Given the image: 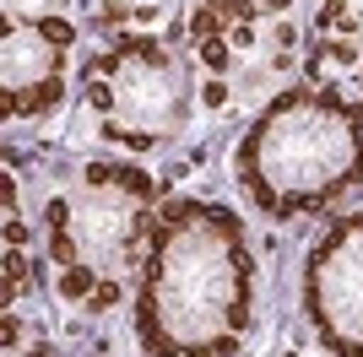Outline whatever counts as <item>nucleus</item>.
<instances>
[{
    "label": "nucleus",
    "instance_id": "1",
    "mask_svg": "<svg viewBox=\"0 0 363 357\" xmlns=\"http://www.w3.org/2000/svg\"><path fill=\"white\" fill-rule=\"evenodd\" d=\"M255 309V260L244 222L212 200L157 217L136 282V336L152 357H233Z\"/></svg>",
    "mask_w": 363,
    "mask_h": 357
},
{
    "label": "nucleus",
    "instance_id": "2",
    "mask_svg": "<svg viewBox=\"0 0 363 357\" xmlns=\"http://www.w3.org/2000/svg\"><path fill=\"white\" fill-rule=\"evenodd\" d=\"M244 195L266 217H315L363 178V108L331 87H293L260 108L233 152Z\"/></svg>",
    "mask_w": 363,
    "mask_h": 357
},
{
    "label": "nucleus",
    "instance_id": "3",
    "mask_svg": "<svg viewBox=\"0 0 363 357\" xmlns=\"http://www.w3.org/2000/svg\"><path fill=\"white\" fill-rule=\"evenodd\" d=\"M157 200H163V184L130 163H87L49 200L44 238L65 303L108 314L120 309L125 293H136L152 233H157L152 222Z\"/></svg>",
    "mask_w": 363,
    "mask_h": 357
},
{
    "label": "nucleus",
    "instance_id": "4",
    "mask_svg": "<svg viewBox=\"0 0 363 357\" xmlns=\"http://www.w3.org/2000/svg\"><path fill=\"white\" fill-rule=\"evenodd\" d=\"M87 103L108 141L152 152L174 141L196 114V71L179 49L157 38H120L87 76Z\"/></svg>",
    "mask_w": 363,
    "mask_h": 357
},
{
    "label": "nucleus",
    "instance_id": "5",
    "mask_svg": "<svg viewBox=\"0 0 363 357\" xmlns=\"http://www.w3.org/2000/svg\"><path fill=\"white\" fill-rule=\"evenodd\" d=\"M309 325L336 357H363V211L331 222L303 266Z\"/></svg>",
    "mask_w": 363,
    "mask_h": 357
},
{
    "label": "nucleus",
    "instance_id": "6",
    "mask_svg": "<svg viewBox=\"0 0 363 357\" xmlns=\"http://www.w3.org/2000/svg\"><path fill=\"white\" fill-rule=\"evenodd\" d=\"M76 28L65 16H6L0 44V103L6 119H38L65 98Z\"/></svg>",
    "mask_w": 363,
    "mask_h": 357
},
{
    "label": "nucleus",
    "instance_id": "7",
    "mask_svg": "<svg viewBox=\"0 0 363 357\" xmlns=\"http://www.w3.org/2000/svg\"><path fill=\"white\" fill-rule=\"evenodd\" d=\"M6 357H55V352H49V341H38V336L22 330L16 309H6Z\"/></svg>",
    "mask_w": 363,
    "mask_h": 357
}]
</instances>
